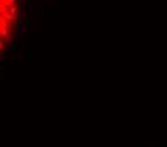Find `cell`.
<instances>
[{"label": "cell", "mask_w": 167, "mask_h": 147, "mask_svg": "<svg viewBox=\"0 0 167 147\" xmlns=\"http://www.w3.org/2000/svg\"><path fill=\"white\" fill-rule=\"evenodd\" d=\"M17 32H19V39H17V44H20V42L26 39V27H24V24H19V26H17Z\"/></svg>", "instance_id": "obj_1"}, {"label": "cell", "mask_w": 167, "mask_h": 147, "mask_svg": "<svg viewBox=\"0 0 167 147\" xmlns=\"http://www.w3.org/2000/svg\"><path fill=\"white\" fill-rule=\"evenodd\" d=\"M7 12H10V14H14V15H19V12H20V3H15V5H10L9 9H7Z\"/></svg>", "instance_id": "obj_2"}, {"label": "cell", "mask_w": 167, "mask_h": 147, "mask_svg": "<svg viewBox=\"0 0 167 147\" xmlns=\"http://www.w3.org/2000/svg\"><path fill=\"white\" fill-rule=\"evenodd\" d=\"M2 48H3V41L0 39V54H2Z\"/></svg>", "instance_id": "obj_3"}, {"label": "cell", "mask_w": 167, "mask_h": 147, "mask_svg": "<svg viewBox=\"0 0 167 147\" xmlns=\"http://www.w3.org/2000/svg\"><path fill=\"white\" fill-rule=\"evenodd\" d=\"M2 20H3V14H0V24H2Z\"/></svg>", "instance_id": "obj_4"}]
</instances>
